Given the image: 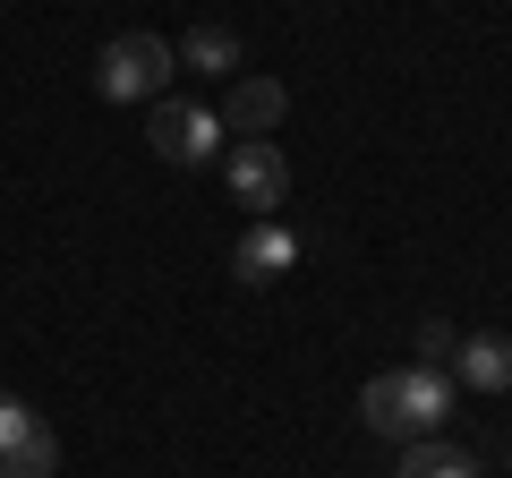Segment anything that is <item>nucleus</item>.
I'll list each match as a JSON object with an SVG mask.
<instances>
[{
  "label": "nucleus",
  "instance_id": "nucleus-10",
  "mask_svg": "<svg viewBox=\"0 0 512 478\" xmlns=\"http://www.w3.org/2000/svg\"><path fill=\"white\" fill-rule=\"evenodd\" d=\"M171 52H180L197 77H231V69H239V35H231V26H197V35L171 43Z\"/></svg>",
  "mask_w": 512,
  "mask_h": 478
},
{
  "label": "nucleus",
  "instance_id": "nucleus-1",
  "mask_svg": "<svg viewBox=\"0 0 512 478\" xmlns=\"http://www.w3.org/2000/svg\"><path fill=\"white\" fill-rule=\"evenodd\" d=\"M444 410H453V376L444 368H384V376L359 385V419L376 427V436H393V444L436 436Z\"/></svg>",
  "mask_w": 512,
  "mask_h": 478
},
{
  "label": "nucleus",
  "instance_id": "nucleus-11",
  "mask_svg": "<svg viewBox=\"0 0 512 478\" xmlns=\"http://www.w3.org/2000/svg\"><path fill=\"white\" fill-rule=\"evenodd\" d=\"M453 350H461V333L444 325V316H427L419 325V368H453Z\"/></svg>",
  "mask_w": 512,
  "mask_h": 478
},
{
  "label": "nucleus",
  "instance_id": "nucleus-2",
  "mask_svg": "<svg viewBox=\"0 0 512 478\" xmlns=\"http://www.w3.org/2000/svg\"><path fill=\"white\" fill-rule=\"evenodd\" d=\"M171 69H180V52H171L154 26H137V35H111L103 52H94V94H103V103H163Z\"/></svg>",
  "mask_w": 512,
  "mask_h": 478
},
{
  "label": "nucleus",
  "instance_id": "nucleus-6",
  "mask_svg": "<svg viewBox=\"0 0 512 478\" xmlns=\"http://www.w3.org/2000/svg\"><path fill=\"white\" fill-rule=\"evenodd\" d=\"M282 111H291V94L274 86V77H231L222 86V137H274L282 129Z\"/></svg>",
  "mask_w": 512,
  "mask_h": 478
},
{
  "label": "nucleus",
  "instance_id": "nucleus-5",
  "mask_svg": "<svg viewBox=\"0 0 512 478\" xmlns=\"http://www.w3.org/2000/svg\"><path fill=\"white\" fill-rule=\"evenodd\" d=\"M146 137H154V154H163L171 171H197V163H214L222 154V120L205 103H154V120H146Z\"/></svg>",
  "mask_w": 512,
  "mask_h": 478
},
{
  "label": "nucleus",
  "instance_id": "nucleus-7",
  "mask_svg": "<svg viewBox=\"0 0 512 478\" xmlns=\"http://www.w3.org/2000/svg\"><path fill=\"white\" fill-rule=\"evenodd\" d=\"M299 265V231H282V222H248L231 248V274L239 282H282Z\"/></svg>",
  "mask_w": 512,
  "mask_h": 478
},
{
  "label": "nucleus",
  "instance_id": "nucleus-4",
  "mask_svg": "<svg viewBox=\"0 0 512 478\" xmlns=\"http://www.w3.org/2000/svg\"><path fill=\"white\" fill-rule=\"evenodd\" d=\"M60 470V436L35 402L0 393V478H52Z\"/></svg>",
  "mask_w": 512,
  "mask_h": 478
},
{
  "label": "nucleus",
  "instance_id": "nucleus-8",
  "mask_svg": "<svg viewBox=\"0 0 512 478\" xmlns=\"http://www.w3.org/2000/svg\"><path fill=\"white\" fill-rule=\"evenodd\" d=\"M453 376L470 393H512V333H470L453 350Z\"/></svg>",
  "mask_w": 512,
  "mask_h": 478
},
{
  "label": "nucleus",
  "instance_id": "nucleus-3",
  "mask_svg": "<svg viewBox=\"0 0 512 478\" xmlns=\"http://www.w3.org/2000/svg\"><path fill=\"white\" fill-rule=\"evenodd\" d=\"M222 188H231L256 222H274V205H291V154H282L274 137H239V146L222 154Z\"/></svg>",
  "mask_w": 512,
  "mask_h": 478
},
{
  "label": "nucleus",
  "instance_id": "nucleus-9",
  "mask_svg": "<svg viewBox=\"0 0 512 478\" xmlns=\"http://www.w3.org/2000/svg\"><path fill=\"white\" fill-rule=\"evenodd\" d=\"M393 478H487V470H478V453H461V444L419 436V444H402V470Z\"/></svg>",
  "mask_w": 512,
  "mask_h": 478
}]
</instances>
